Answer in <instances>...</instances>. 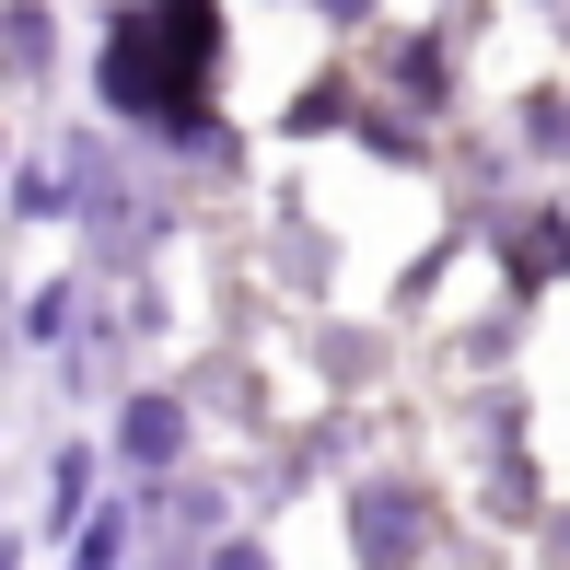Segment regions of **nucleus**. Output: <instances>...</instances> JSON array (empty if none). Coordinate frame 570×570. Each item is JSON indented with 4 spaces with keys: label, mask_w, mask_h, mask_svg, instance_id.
<instances>
[{
    "label": "nucleus",
    "mask_w": 570,
    "mask_h": 570,
    "mask_svg": "<svg viewBox=\"0 0 570 570\" xmlns=\"http://www.w3.org/2000/svg\"><path fill=\"white\" fill-rule=\"evenodd\" d=\"M0 570H23V559H12V548H0Z\"/></svg>",
    "instance_id": "39448f33"
},
{
    "label": "nucleus",
    "mask_w": 570,
    "mask_h": 570,
    "mask_svg": "<svg viewBox=\"0 0 570 570\" xmlns=\"http://www.w3.org/2000/svg\"><path fill=\"white\" fill-rule=\"evenodd\" d=\"M198 59H210V0H164V23H117L106 94L117 106H187Z\"/></svg>",
    "instance_id": "f257e3e1"
},
{
    "label": "nucleus",
    "mask_w": 570,
    "mask_h": 570,
    "mask_svg": "<svg viewBox=\"0 0 570 570\" xmlns=\"http://www.w3.org/2000/svg\"><path fill=\"white\" fill-rule=\"evenodd\" d=\"M175 443H187V420H175V407H128V454H151V465H164Z\"/></svg>",
    "instance_id": "7ed1b4c3"
},
{
    "label": "nucleus",
    "mask_w": 570,
    "mask_h": 570,
    "mask_svg": "<svg viewBox=\"0 0 570 570\" xmlns=\"http://www.w3.org/2000/svg\"><path fill=\"white\" fill-rule=\"evenodd\" d=\"M407 548H420V524H407V512H396V501L373 489V501H361V559H373V570H396Z\"/></svg>",
    "instance_id": "f03ea898"
},
{
    "label": "nucleus",
    "mask_w": 570,
    "mask_h": 570,
    "mask_svg": "<svg viewBox=\"0 0 570 570\" xmlns=\"http://www.w3.org/2000/svg\"><path fill=\"white\" fill-rule=\"evenodd\" d=\"M222 570H268V559H256V548H233V559H222Z\"/></svg>",
    "instance_id": "20e7f679"
}]
</instances>
